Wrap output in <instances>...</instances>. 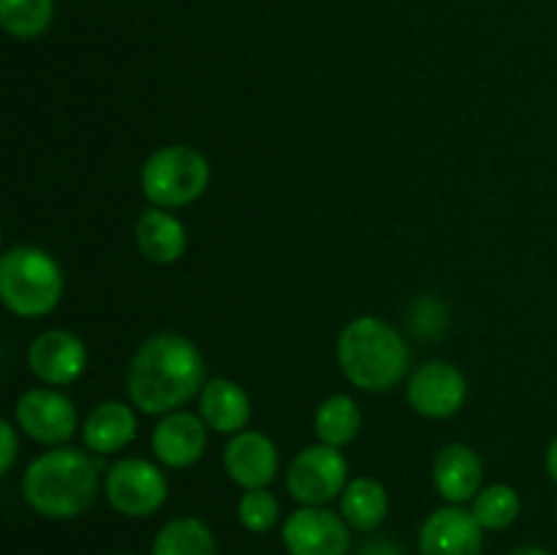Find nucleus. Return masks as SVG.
Returning <instances> with one entry per match:
<instances>
[{
	"mask_svg": "<svg viewBox=\"0 0 557 555\" xmlns=\"http://www.w3.org/2000/svg\"><path fill=\"white\" fill-rule=\"evenodd\" d=\"M210 185V163L196 147L169 145L152 152L141 166V190L152 207H185Z\"/></svg>",
	"mask_w": 557,
	"mask_h": 555,
	"instance_id": "39448f33",
	"label": "nucleus"
},
{
	"mask_svg": "<svg viewBox=\"0 0 557 555\" xmlns=\"http://www.w3.org/2000/svg\"><path fill=\"white\" fill-rule=\"evenodd\" d=\"M27 365L33 375L49 386H69L85 373L87 348L74 332L44 330L27 348Z\"/></svg>",
	"mask_w": 557,
	"mask_h": 555,
	"instance_id": "f8f14e48",
	"label": "nucleus"
},
{
	"mask_svg": "<svg viewBox=\"0 0 557 555\" xmlns=\"http://www.w3.org/2000/svg\"><path fill=\"white\" fill-rule=\"evenodd\" d=\"M520 493L511 484H490V488H482V493L473 498L471 506L473 517H476L484 531H504V528H509L520 517Z\"/></svg>",
	"mask_w": 557,
	"mask_h": 555,
	"instance_id": "5701e85b",
	"label": "nucleus"
},
{
	"mask_svg": "<svg viewBox=\"0 0 557 555\" xmlns=\"http://www.w3.org/2000/svg\"><path fill=\"white\" fill-rule=\"evenodd\" d=\"M348 484V460L337 446L315 444L299 452L286 471V488L302 506H326Z\"/></svg>",
	"mask_w": 557,
	"mask_h": 555,
	"instance_id": "423d86ee",
	"label": "nucleus"
},
{
	"mask_svg": "<svg viewBox=\"0 0 557 555\" xmlns=\"http://www.w3.org/2000/svg\"><path fill=\"white\" fill-rule=\"evenodd\" d=\"M237 517L250 533H267L281 520V501L267 488L245 490L237 504Z\"/></svg>",
	"mask_w": 557,
	"mask_h": 555,
	"instance_id": "b1692460",
	"label": "nucleus"
},
{
	"mask_svg": "<svg viewBox=\"0 0 557 555\" xmlns=\"http://www.w3.org/2000/svg\"><path fill=\"white\" fill-rule=\"evenodd\" d=\"M114 555H131V553H114Z\"/></svg>",
	"mask_w": 557,
	"mask_h": 555,
	"instance_id": "c85d7f7f",
	"label": "nucleus"
},
{
	"mask_svg": "<svg viewBox=\"0 0 557 555\" xmlns=\"http://www.w3.org/2000/svg\"><path fill=\"white\" fill-rule=\"evenodd\" d=\"M555 515H557V506H555Z\"/></svg>",
	"mask_w": 557,
	"mask_h": 555,
	"instance_id": "c756f323",
	"label": "nucleus"
},
{
	"mask_svg": "<svg viewBox=\"0 0 557 555\" xmlns=\"http://www.w3.org/2000/svg\"><path fill=\"white\" fill-rule=\"evenodd\" d=\"M509 555H553V553H547V550H544V547H536V544H525V547L511 550Z\"/></svg>",
	"mask_w": 557,
	"mask_h": 555,
	"instance_id": "cd10ccee",
	"label": "nucleus"
},
{
	"mask_svg": "<svg viewBox=\"0 0 557 555\" xmlns=\"http://www.w3.org/2000/svg\"><path fill=\"white\" fill-rule=\"evenodd\" d=\"M63 270L41 248L16 245L0 259V297L16 316L38 319L58 308L63 297Z\"/></svg>",
	"mask_w": 557,
	"mask_h": 555,
	"instance_id": "20e7f679",
	"label": "nucleus"
},
{
	"mask_svg": "<svg viewBox=\"0 0 557 555\" xmlns=\"http://www.w3.org/2000/svg\"><path fill=\"white\" fill-rule=\"evenodd\" d=\"M341 515L354 531H375L389 515V493L373 477L351 479L341 495Z\"/></svg>",
	"mask_w": 557,
	"mask_h": 555,
	"instance_id": "6ab92c4d",
	"label": "nucleus"
},
{
	"mask_svg": "<svg viewBox=\"0 0 557 555\" xmlns=\"http://www.w3.org/2000/svg\"><path fill=\"white\" fill-rule=\"evenodd\" d=\"M223 466L232 482L245 490H259L277 477V446L259 430H239L223 449Z\"/></svg>",
	"mask_w": 557,
	"mask_h": 555,
	"instance_id": "ddd939ff",
	"label": "nucleus"
},
{
	"mask_svg": "<svg viewBox=\"0 0 557 555\" xmlns=\"http://www.w3.org/2000/svg\"><path fill=\"white\" fill-rule=\"evenodd\" d=\"M547 473L549 479L557 484V435L553 439V444H549L547 449Z\"/></svg>",
	"mask_w": 557,
	"mask_h": 555,
	"instance_id": "bb28decb",
	"label": "nucleus"
},
{
	"mask_svg": "<svg viewBox=\"0 0 557 555\" xmlns=\"http://www.w3.org/2000/svg\"><path fill=\"white\" fill-rule=\"evenodd\" d=\"M484 528L466 506H441L419 531L422 555H482Z\"/></svg>",
	"mask_w": 557,
	"mask_h": 555,
	"instance_id": "9b49d317",
	"label": "nucleus"
},
{
	"mask_svg": "<svg viewBox=\"0 0 557 555\" xmlns=\"http://www.w3.org/2000/svg\"><path fill=\"white\" fill-rule=\"evenodd\" d=\"M152 555H218L215 533L199 517H174L156 533Z\"/></svg>",
	"mask_w": 557,
	"mask_h": 555,
	"instance_id": "aec40b11",
	"label": "nucleus"
},
{
	"mask_svg": "<svg viewBox=\"0 0 557 555\" xmlns=\"http://www.w3.org/2000/svg\"><path fill=\"white\" fill-rule=\"evenodd\" d=\"M337 365L354 386L386 392L400 384L411 365L408 343L397 330L375 316H359L337 337Z\"/></svg>",
	"mask_w": 557,
	"mask_h": 555,
	"instance_id": "7ed1b4c3",
	"label": "nucleus"
},
{
	"mask_svg": "<svg viewBox=\"0 0 557 555\" xmlns=\"http://www.w3.org/2000/svg\"><path fill=\"white\" fill-rule=\"evenodd\" d=\"M199 417L221 435H237L250 419V397L237 381L210 379L199 395Z\"/></svg>",
	"mask_w": 557,
	"mask_h": 555,
	"instance_id": "dca6fc26",
	"label": "nucleus"
},
{
	"mask_svg": "<svg viewBox=\"0 0 557 555\" xmlns=\"http://www.w3.org/2000/svg\"><path fill=\"white\" fill-rule=\"evenodd\" d=\"M359 428H362V411H359L357 400L348 395L326 397L315 411V435L321 444L341 449L357 439Z\"/></svg>",
	"mask_w": 557,
	"mask_h": 555,
	"instance_id": "412c9836",
	"label": "nucleus"
},
{
	"mask_svg": "<svg viewBox=\"0 0 557 555\" xmlns=\"http://www.w3.org/2000/svg\"><path fill=\"white\" fill-rule=\"evenodd\" d=\"M134 411H131L128 403L120 400L98 403L82 424V439H85L87 449L96 452V455H112V452L125 449L134 441Z\"/></svg>",
	"mask_w": 557,
	"mask_h": 555,
	"instance_id": "a211bd4d",
	"label": "nucleus"
},
{
	"mask_svg": "<svg viewBox=\"0 0 557 555\" xmlns=\"http://www.w3.org/2000/svg\"><path fill=\"white\" fill-rule=\"evenodd\" d=\"M152 452L169 468H188L205 455L207 424L205 419L190 411L163 414L161 422L152 430Z\"/></svg>",
	"mask_w": 557,
	"mask_h": 555,
	"instance_id": "4468645a",
	"label": "nucleus"
},
{
	"mask_svg": "<svg viewBox=\"0 0 557 555\" xmlns=\"http://www.w3.org/2000/svg\"><path fill=\"white\" fill-rule=\"evenodd\" d=\"M484 468L476 452L466 444H449L438 452L433 466V484L446 504L462 506L482 493Z\"/></svg>",
	"mask_w": 557,
	"mask_h": 555,
	"instance_id": "2eb2a0df",
	"label": "nucleus"
},
{
	"mask_svg": "<svg viewBox=\"0 0 557 555\" xmlns=\"http://www.w3.org/2000/svg\"><path fill=\"white\" fill-rule=\"evenodd\" d=\"M205 359L183 335L161 332L147 337L128 365L131 403L141 414H172L205 390Z\"/></svg>",
	"mask_w": 557,
	"mask_h": 555,
	"instance_id": "f257e3e1",
	"label": "nucleus"
},
{
	"mask_svg": "<svg viewBox=\"0 0 557 555\" xmlns=\"http://www.w3.org/2000/svg\"><path fill=\"white\" fill-rule=\"evenodd\" d=\"M101 462L79 449H52L27 466L22 495L27 506L49 520H71L92 506Z\"/></svg>",
	"mask_w": 557,
	"mask_h": 555,
	"instance_id": "f03ea898",
	"label": "nucleus"
},
{
	"mask_svg": "<svg viewBox=\"0 0 557 555\" xmlns=\"http://www.w3.org/2000/svg\"><path fill=\"white\" fill-rule=\"evenodd\" d=\"M0 471L9 473L16 460V430L11 422H0Z\"/></svg>",
	"mask_w": 557,
	"mask_h": 555,
	"instance_id": "393cba45",
	"label": "nucleus"
},
{
	"mask_svg": "<svg viewBox=\"0 0 557 555\" xmlns=\"http://www.w3.org/2000/svg\"><path fill=\"white\" fill-rule=\"evenodd\" d=\"M54 16V0H0V25L9 36L30 41L47 33Z\"/></svg>",
	"mask_w": 557,
	"mask_h": 555,
	"instance_id": "4be33fe9",
	"label": "nucleus"
},
{
	"mask_svg": "<svg viewBox=\"0 0 557 555\" xmlns=\"http://www.w3.org/2000/svg\"><path fill=\"white\" fill-rule=\"evenodd\" d=\"M357 555H406V553H403L400 544L392 542V539H373V542L362 544V547L357 550Z\"/></svg>",
	"mask_w": 557,
	"mask_h": 555,
	"instance_id": "a878e982",
	"label": "nucleus"
},
{
	"mask_svg": "<svg viewBox=\"0 0 557 555\" xmlns=\"http://www.w3.org/2000/svg\"><path fill=\"white\" fill-rule=\"evenodd\" d=\"M408 403L428 419L455 417L468 395L466 375L449 362H424L411 373L406 386Z\"/></svg>",
	"mask_w": 557,
	"mask_h": 555,
	"instance_id": "9d476101",
	"label": "nucleus"
},
{
	"mask_svg": "<svg viewBox=\"0 0 557 555\" xmlns=\"http://www.w3.org/2000/svg\"><path fill=\"white\" fill-rule=\"evenodd\" d=\"M103 493L114 511L125 517H150L163 506L169 495L161 468L141 457H125L107 471Z\"/></svg>",
	"mask_w": 557,
	"mask_h": 555,
	"instance_id": "0eeeda50",
	"label": "nucleus"
},
{
	"mask_svg": "<svg viewBox=\"0 0 557 555\" xmlns=\"http://www.w3.org/2000/svg\"><path fill=\"white\" fill-rule=\"evenodd\" d=\"M288 555H348L351 526L324 506H302L283 522Z\"/></svg>",
	"mask_w": 557,
	"mask_h": 555,
	"instance_id": "6e6552de",
	"label": "nucleus"
},
{
	"mask_svg": "<svg viewBox=\"0 0 557 555\" xmlns=\"http://www.w3.org/2000/svg\"><path fill=\"white\" fill-rule=\"evenodd\" d=\"M14 419L27 439L47 446L65 444L76 433V424H79L74 403L63 392L49 390V386L27 390L16 400Z\"/></svg>",
	"mask_w": 557,
	"mask_h": 555,
	"instance_id": "1a4fd4ad",
	"label": "nucleus"
},
{
	"mask_svg": "<svg viewBox=\"0 0 557 555\" xmlns=\"http://www.w3.org/2000/svg\"><path fill=\"white\" fill-rule=\"evenodd\" d=\"M136 245L152 264H174L188 248L183 221L163 207H150L136 221Z\"/></svg>",
	"mask_w": 557,
	"mask_h": 555,
	"instance_id": "f3484780",
	"label": "nucleus"
}]
</instances>
